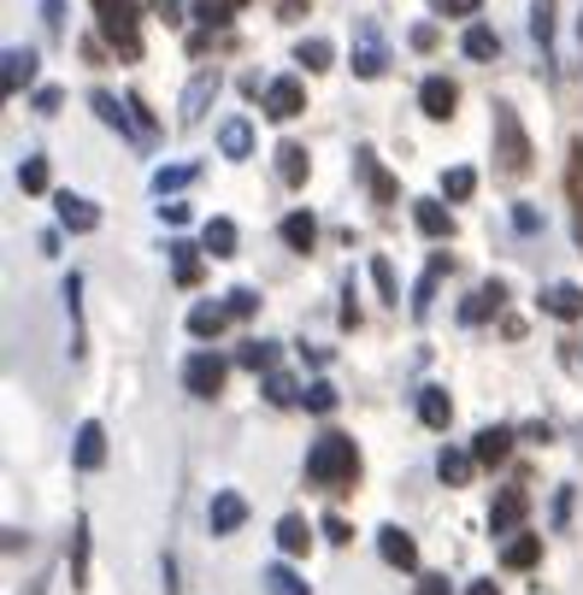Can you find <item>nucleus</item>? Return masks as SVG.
Wrapping results in <instances>:
<instances>
[{"label": "nucleus", "instance_id": "nucleus-1", "mask_svg": "<svg viewBox=\"0 0 583 595\" xmlns=\"http://www.w3.org/2000/svg\"><path fill=\"white\" fill-rule=\"evenodd\" d=\"M306 478H313L319 489H342V484H354L359 478V448H354V436H342V431H324L313 448H306Z\"/></svg>", "mask_w": 583, "mask_h": 595}, {"label": "nucleus", "instance_id": "nucleus-2", "mask_svg": "<svg viewBox=\"0 0 583 595\" xmlns=\"http://www.w3.org/2000/svg\"><path fill=\"white\" fill-rule=\"evenodd\" d=\"M495 160H501V177H525L530 172V136H525L512 107H495Z\"/></svg>", "mask_w": 583, "mask_h": 595}, {"label": "nucleus", "instance_id": "nucleus-3", "mask_svg": "<svg viewBox=\"0 0 583 595\" xmlns=\"http://www.w3.org/2000/svg\"><path fill=\"white\" fill-rule=\"evenodd\" d=\"M95 24L125 60L142 54V30H136V0H95Z\"/></svg>", "mask_w": 583, "mask_h": 595}, {"label": "nucleus", "instance_id": "nucleus-4", "mask_svg": "<svg viewBox=\"0 0 583 595\" xmlns=\"http://www.w3.org/2000/svg\"><path fill=\"white\" fill-rule=\"evenodd\" d=\"M389 72V47H384V30H377L371 19L354 24V77H384Z\"/></svg>", "mask_w": 583, "mask_h": 595}, {"label": "nucleus", "instance_id": "nucleus-5", "mask_svg": "<svg viewBox=\"0 0 583 595\" xmlns=\"http://www.w3.org/2000/svg\"><path fill=\"white\" fill-rule=\"evenodd\" d=\"M225 360H218L213 348H201V354H188V366H183V383H188V396H201V401H213L218 389H225Z\"/></svg>", "mask_w": 583, "mask_h": 595}, {"label": "nucleus", "instance_id": "nucleus-6", "mask_svg": "<svg viewBox=\"0 0 583 595\" xmlns=\"http://www.w3.org/2000/svg\"><path fill=\"white\" fill-rule=\"evenodd\" d=\"M207 524H213V537H230V531H242L248 524V501L236 496V489H218L213 507H207Z\"/></svg>", "mask_w": 583, "mask_h": 595}, {"label": "nucleus", "instance_id": "nucleus-7", "mask_svg": "<svg viewBox=\"0 0 583 595\" xmlns=\"http://www.w3.org/2000/svg\"><path fill=\"white\" fill-rule=\"evenodd\" d=\"M306 107V95H301V83L295 77H278V83H266V118H278V125H289V118H301Z\"/></svg>", "mask_w": 583, "mask_h": 595}, {"label": "nucleus", "instance_id": "nucleus-8", "mask_svg": "<svg viewBox=\"0 0 583 595\" xmlns=\"http://www.w3.org/2000/svg\"><path fill=\"white\" fill-rule=\"evenodd\" d=\"M0 65H7V72H0V89H7V95H19V89H30V83H36V47H7V60H0Z\"/></svg>", "mask_w": 583, "mask_h": 595}, {"label": "nucleus", "instance_id": "nucleus-9", "mask_svg": "<svg viewBox=\"0 0 583 595\" xmlns=\"http://www.w3.org/2000/svg\"><path fill=\"white\" fill-rule=\"evenodd\" d=\"M377 554L389 560V566H401V572H413L419 566V542L401 531V524H384V531H377Z\"/></svg>", "mask_w": 583, "mask_h": 595}, {"label": "nucleus", "instance_id": "nucleus-10", "mask_svg": "<svg viewBox=\"0 0 583 595\" xmlns=\"http://www.w3.org/2000/svg\"><path fill=\"white\" fill-rule=\"evenodd\" d=\"M54 207H60V225L72 230V236H89L100 225V207H95V201H83V195H72V190L54 195Z\"/></svg>", "mask_w": 583, "mask_h": 595}, {"label": "nucleus", "instance_id": "nucleus-11", "mask_svg": "<svg viewBox=\"0 0 583 595\" xmlns=\"http://www.w3.org/2000/svg\"><path fill=\"white\" fill-rule=\"evenodd\" d=\"M354 172L366 177V190H371V201H377V207H389V201L401 195V190H396V177H389L384 165H377V154H371V148H359V154H354Z\"/></svg>", "mask_w": 583, "mask_h": 595}, {"label": "nucleus", "instance_id": "nucleus-12", "mask_svg": "<svg viewBox=\"0 0 583 595\" xmlns=\"http://www.w3.org/2000/svg\"><path fill=\"white\" fill-rule=\"evenodd\" d=\"M525 513H530V496H525V489H501V496H495V507H489V531H495V537L519 531Z\"/></svg>", "mask_w": 583, "mask_h": 595}, {"label": "nucleus", "instance_id": "nucleus-13", "mask_svg": "<svg viewBox=\"0 0 583 595\" xmlns=\"http://www.w3.org/2000/svg\"><path fill=\"white\" fill-rule=\"evenodd\" d=\"M213 95H218V72L207 65V72L188 83V95H183V125H201V118H207V107H213Z\"/></svg>", "mask_w": 583, "mask_h": 595}, {"label": "nucleus", "instance_id": "nucleus-14", "mask_svg": "<svg viewBox=\"0 0 583 595\" xmlns=\"http://www.w3.org/2000/svg\"><path fill=\"white\" fill-rule=\"evenodd\" d=\"M454 100H460V89H454L449 77H424V89H419L424 118H454Z\"/></svg>", "mask_w": 583, "mask_h": 595}, {"label": "nucleus", "instance_id": "nucleus-15", "mask_svg": "<svg viewBox=\"0 0 583 595\" xmlns=\"http://www.w3.org/2000/svg\"><path fill=\"white\" fill-rule=\"evenodd\" d=\"M507 448H512V431H507V424H484V431H477V442H472L477 466H501Z\"/></svg>", "mask_w": 583, "mask_h": 595}, {"label": "nucleus", "instance_id": "nucleus-16", "mask_svg": "<svg viewBox=\"0 0 583 595\" xmlns=\"http://www.w3.org/2000/svg\"><path fill=\"white\" fill-rule=\"evenodd\" d=\"M542 313H554V318H583V289H577V283L542 289Z\"/></svg>", "mask_w": 583, "mask_h": 595}, {"label": "nucleus", "instance_id": "nucleus-17", "mask_svg": "<svg viewBox=\"0 0 583 595\" xmlns=\"http://www.w3.org/2000/svg\"><path fill=\"white\" fill-rule=\"evenodd\" d=\"M100 461H107V431L89 419V424H77V466L83 472H95Z\"/></svg>", "mask_w": 583, "mask_h": 595}, {"label": "nucleus", "instance_id": "nucleus-18", "mask_svg": "<svg viewBox=\"0 0 583 595\" xmlns=\"http://www.w3.org/2000/svg\"><path fill=\"white\" fill-rule=\"evenodd\" d=\"M419 419L431 424V431H449V419H454L449 389H419Z\"/></svg>", "mask_w": 583, "mask_h": 595}, {"label": "nucleus", "instance_id": "nucleus-19", "mask_svg": "<svg viewBox=\"0 0 583 595\" xmlns=\"http://www.w3.org/2000/svg\"><path fill=\"white\" fill-rule=\"evenodd\" d=\"M501 301H507V289H501V283H484L477 295H466V307H460V318H466V325H484V318H489L495 307H501Z\"/></svg>", "mask_w": 583, "mask_h": 595}, {"label": "nucleus", "instance_id": "nucleus-20", "mask_svg": "<svg viewBox=\"0 0 583 595\" xmlns=\"http://www.w3.org/2000/svg\"><path fill=\"white\" fill-rule=\"evenodd\" d=\"M218 148H225V160H248L253 154V125L248 118H230V125L218 130Z\"/></svg>", "mask_w": 583, "mask_h": 595}, {"label": "nucleus", "instance_id": "nucleus-21", "mask_svg": "<svg viewBox=\"0 0 583 595\" xmlns=\"http://www.w3.org/2000/svg\"><path fill=\"white\" fill-rule=\"evenodd\" d=\"M413 225H419L424 236H436V242H442V236L454 230V218H449V207H442V201H413Z\"/></svg>", "mask_w": 583, "mask_h": 595}, {"label": "nucleus", "instance_id": "nucleus-22", "mask_svg": "<svg viewBox=\"0 0 583 595\" xmlns=\"http://www.w3.org/2000/svg\"><path fill=\"white\" fill-rule=\"evenodd\" d=\"M542 560V537H512L507 549H501V566L507 572H530Z\"/></svg>", "mask_w": 583, "mask_h": 595}, {"label": "nucleus", "instance_id": "nucleus-23", "mask_svg": "<svg viewBox=\"0 0 583 595\" xmlns=\"http://www.w3.org/2000/svg\"><path fill=\"white\" fill-rule=\"evenodd\" d=\"M89 107L100 112V125H107V130H118V136H130V130H136V118H130V107H118V100H112L107 89H95V95H89Z\"/></svg>", "mask_w": 583, "mask_h": 595}, {"label": "nucleus", "instance_id": "nucleus-24", "mask_svg": "<svg viewBox=\"0 0 583 595\" xmlns=\"http://www.w3.org/2000/svg\"><path fill=\"white\" fill-rule=\"evenodd\" d=\"M230 325V307H213V301H201L195 313H188V336H201V343H207V336H218Z\"/></svg>", "mask_w": 583, "mask_h": 595}, {"label": "nucleus", "instance_id": "nucleus-25", "mask_svg": "<svg viewBox=\"0 0 583 595\" xmlns=\"http://www.w3.org/2000/svg\"><path fill=\"white\" fill-rule=\"evenodd\" d=\"M171 271H177L183 289H195L201 283V248L195 242H171Z\"/></svg>", "mask_w": 583, "mask_h": 595}, {"label": "nucleus", "instance_id": "nucleus-26", "mask_svg": "<svg viewBox=\"0 0 583 595\" xmlns=\"http://www.w3.org/2000/svg\"><path fill=\"white\" fill-rule=\"evenodd\" d=\"M278 177L289 183V190H301V183H306V148L301 142H283L278 148Z\"/></svg>", "mask_w": 583, "mask_h": 595}, {"label": "nucleus", "instance_id": "nucleus-27", "mask_svg": "<svg viewBox=\"0 0 583 595\" xmlns=\"http://www.w3.org/2000/svg\"><path fill=\"white\" fill-rule=\"evenodd\" d=\"M472 466H477V454H466V448H442V454H436L442 484H466V478H472Z\"/></svg>", "mask_w": 583, "mask_h": 595}, {"label": "nucleus", "instance_id": "nucleus-28", "mask_svg": "<svg viewBox=\"0 0 583 595\" xmlns=\"http://www.w3.org/2000/svg\"><path fill=\"white\" fill-rule=\"evenodd\" d=\"M306 542H313L306 519H301V513H283V519H278V549H283V554H306Z\"/></svg>", "mask_w": 583, "mask_h": 595}, {"label": "nucleus", "instance_id": "nucleus-29", "mask_svg": "<svg viewBox=\"0 0 583 595\" xmlns=\"http://www.w3.org/2000/svg\"><path fill=\"white\" fill-rule=\"evenodd\" d=\"M283 242L295 248V253H306V248H313V242H319V225H313V213H289V218H283Z\"/></svg>", "mask_w": 583, "mask_h": 595}, {"label": "nucleus", "instance_id": "nucleus-30", "mask_svg": "<svg viewBox=\"0 0 583 595\" xmlns=\"http://www.w3.org/2000/svg\"><path fill=\"white\" fill-rule=\"evenodd\" d=\"M201 248H207L213 260H225V253H236V225H230V218H213V225L201 230Z\"/></svg>", "mask_w": 583, "mask_h": 595}, {"label": "nucleus", "instance_id": "nucleus-31", "mask_svg": "<svg viewBox=\"0 0 583 595\" xmlns=\"http://www.w3.org/2000/svg\"><path fill=\"white\" fill-rule=\"evenodd\" d=\"M460 47H466V60H495V54H501V36H495L489 24H472Z\"/></svg>", "mask_w": 583, "mask_h": 595}, {"label": "nucleus", "instance_id": "nucleus-32", "mask_svg": "<svg viewBox=\"0 0 583 595\" xmlns=\"http://www.w3.org/2000/svg\"><path fill=\"white\" fill-rule=\"evenodd\" d=\"M188 183H195V165H160V172H153V195H177V190H188Z\"/></svg>", "mask_w": 583, "mask_h": 595}, {"label": "nucleus", "instance_id": "nucleus-33", "mask_svg": "<svg viewBox=\"0 0 583 595\" xmlns=\"http://www.w3.org/2000/svg\"><path fill=\"white\" fill-rule=\"evenodd\" d=\"M331 60H336V47L324 42V36H306V42L295 47V65H306V72H324Z\"/></svg>", "mask_w": 583, "mask_h": 595}, {"label": "nucleus", "instance_id": "nucleus-34", "mask_svg": "<svg viewBox=\"0 0 583 595\" xmlns=\"http://www.w3.org/2000/svg\"><path fill=\"white\" fill-rule=\"evenodd\" d=\"M371 283H377V295H384L389 307H401V283H396V266H389L384 253H377V260H371Z\"/></svg>", "mask_w": 583, "mask_h": 595}, {"label": "nucleus", "instance_id": "nucleus-35", "mask_svg": "<svg viewBox=\"0 0 583 595\" xmlns=\"http://www.w3.org/2000/svg\"><path fill=\"white\" fill-rule=\"evenodd\" d=\"M442 271H449V260L436 253V260H431V271H424V278H419V289H413V313H419V318L431 313V295H436V278H442Z\"/></svg>", "mask_w": 583, "mask_h": 595}, {"label": "nucleus", "instance_id": "nucleus-36", "mask_svg": "<svg viewBox=\"0 0 583 595\" xmlns=\"http://www.w3.org/2000/svg\"><path fill=\"white\" fill-rule=\"evenodd\" d=\"M266 401H271V407H295V401H306V396L295 389V378H283V371H266Z\"/></svg>", "mask_w": 583, "mask_h": 595}, {"label": "nucleus", "instance_id": "nucleus-37", "mask_svg": "<svg viewBox=\"0 0 583 595\" xmlns=\"http://www.w3.org/2000/svg\"><path fill=\"white\" fill-rule=\"evenodd\" d=\"M530 36H537L542 47L554 42V0H530Z\"/></svg>", "mask_w": 583, "mask_h": 595}, {"label": "nucleus", "instance_id": "nucleus-38", "mask_svg": "<svg viewBox=\"0 0 583 595\" xmlns=\"http://www.w3.org/2000/svg\"><path fill=\"white\" fill-rule=\"evenodd\" d=\"M248 371H271L278 366V343H242V354H236Z\"/></svg>", "mask_w": 583, "mask_h": 595}, {"label": "nucleus", "instance_id": "nucleus-39", "mask_svg": "<svg viewBox=\"0 0 583 595\" xmlns=\"http://www.w3.org/2000/svg\"><path fill=\"white\" fill-rule=\"evenodd\" d=\"M19 190H24V195H42V190H47V160H42V154H30V160L19 165Z\"/></svg>", "mask_w": 583, "mask_h": 595}, {"label": "nucleus", "instance_id": "nucleus-40", "mask_svg": "<svg viewBox=\"0 0 583 595\" xmlns=\"http://www.w3.org/2000/svg\"><path fill=\"white\" fill-rule=\"evenodd\" d=\"M266 589H271V595H313L289 566H266Z\"/></svg>", "mask_w": 583, "mask_h": 595}, {"label": "nucleus", "instance_id": "nucleus-41", "mask_svg": "<svg viewBox=\"0 0 583 595\" xmlns=\"http://www.w3.org/2000/svg\"><path fill=\"white\" fill-rule=\"evenodd\" d=\"M477 190V172H466V165H454V172H442V195L449 201H466Z\"/></svg>", "mask_w": 583, "mask_h": 595}, {"label": "nucleus", "instance_id": "nucleus-42", "mask_svg": "<svg viewBox=\"0 0 583 595\" xmlns=\"http://www.w3.org/2000/svg\"><path fill=\"white\" fill-rule=\"evenodd\" d=\"M230 12H236L230 0H195V19L207 24V30H225V24H230Z\"/></svg>", "mask_w": 583, "mask_h": 595}, {"label": "nucleus", "instance_id": "nucleus-43", "mask_svg": "<svg viewBox=\"0 0 583 595\" xmlns=\"http://www.w3.org/2000/svg\"><path fill=\"white\" fill-rule=\"evenodd\" d=\"M89 577V519L77 524V549H72V584H83Z\"/></svg>", "mask_w": 583, "mask_h": 595}, {"label": "nucleus", "instance_id": "nucleus-44", "mask_svg": "<svg viewBox=\"0 0 583 595\" xmlns=\"http://www.w3.org/2000/svg\"><path fill=\"white\" fill-rule=\"evenodd\" d=\"M225 307H230V318H253V313H260V295H253V289H230Z\"/></svg>", "mask_w": 583, "mask_h": 595}, {"label": "nucleus", "instance_id": "nucleus-45", "mask_svg": "<svg viewBox=\"0 0 583 595\" xmlns=\"http://www.w3.org/2000/svg\"><path fill=\"white\" fill-rule=\"evenodd\" d=\"M306 407H313V413H331V407H336V389L324 383V378H319V383H306Z\"/></svg>", "mask_w": 583, "mask_h": 595}, {"label": "nucleus", "instance_id": "nucleus-46", "mask_svg": "<svg viewBox=\"0 0 583 595\" xmlns=\"http://www.w3.org/2000/svg\"><path fill=\"white\" fill-rule=\"evenodd\" d=\"M431 7L442 12V19H472V12L484 7V0H431Z\"/></svg>", "mask_w": 583, "mask_h": 595}, {"label": "nucleus", "instance_id": "nucleus-47", "mask_svg": "<svg viewBox=\"0 0 583 595\" xmlns=\"http://www.w3.org/2000/svg\"><path fill=\"white\" fill-rule=\"evenodd\" d=\"M319 531H324V542H354L348 519H336V513H324V524H319Z\"/></svg>", "mask_w": 583, "mask_h": 595}, {"label": "nucleus", "instance_id": "nucleus-48", "mask_svg": "<svg viewBox=\"0 0 583 595\" xmlns=\"http://www.w3.org/2000/svg\"><path fill=\"white\" fill-rule=\"evenodd\" d=\"M125 107L136 112V136H153V118H148V107H142V95H130Z\"/></svg>", "mask_w": 583, "mask_h": 595}, {"label": "nucleus", "instance_id": "nucleus-49", "mask_svg": "<svg viewBox=\"0 0 583 595\" xmlns=\"http://www.w3.org/2000/svg\"><path fill=\"white\" fill-rule=\"evenodd\" d=\"M512 225H519L525 236H537V230H542V218H537V207H512Z\"/></svg>", "mask_w": 583, "mask_h": 595}, {"label": "nucleus", "instance_id": "nucleus-50", "mask_svg": "<svg viewBox=\"0 0 583 595\" xmlns=\"http://www.w3.org/2000/svg\"><path fill=\"white\" fill-rule=\"evenodd\" d=\"M42 24L47 30H65V0H42Z\"/></svg>", "mask_w": 583, "mask_h": 595}, {"label": "nucleus", "instance_id": "nucleus-51", "mask_svg": "<svg viewBox=\"0 0 583 595\" xmlns=\"http://www.w3.org/2000/svg\"><path fill=\"white\" fill-rule=\"evenodd\" d=\"M413 47H419V54H431V47H436V24H419L413 30Z\"/></svg>", "mask_w": 583, "mask_h": 595}, {"label": "nucleus", "instance_id": "nucleus-52", "mask_svg": "<svg viewBox=\"0 0 583 595\" xmlns=\"http://www.w3.org/2000/svg\"><path fill=\"white\" fill-rule=\"evenodd\" d=\"M160 218H165V225H188V207H183V201H165Z\"/></svg>", "mask_w": 583, "mask_h": 595}, {"label": "nucleus", "instance_id": "nucleus-53", "mask_svg": "<svg viewBox=\"0 0 583 595\" xmlns=\"http://www.w3.org/2000/svg\"><path fill=\"white\" fill-rule=\"evenodd\" d=\"M60 100H65L60 89H36V112H60Z\"/></svg>", "mask_w": 583, "mask_h": 595}, {"label": "nucleus", "instance_id": "nucleus-54", "mask_svg": "<svg viewBox=\"0 0 583 595\" xmlns=\"http://www.w3.org/2000/svg\"><path fill=\"white\" fill-rule=\"evenodd\" d=\"M419 595H449V577H419Z\"/></svg>", "mask_w": 583, "mask_h": 595}, {"label": "nucleus", "instance_id": "nucleus-55", "mask_svg": "<svg viewBox=\"0 0 583 595\" xmlns=\"http://www.w3.org/2000/svg\"><path fill=\"white\" fill-rule=\"evenodd\" d=\"M565 513H572V489H560V496H554V524H565Z\"/></svg>", "mask_w": 583, "mask_h": 595}, {"label": "nucleus", "instance_id": "nucleus-56", "mask_svg": "<svg viewBox=\"0 0 583 595\" xmlns=\"http://www.w3.org/2000/svg\"><path fill=\"white\" fill-rule=\"evenodd\" d=\"M153 12H165L171 24H177V12H183V0H153Z\"/></svg>", "mask_w": 583, "mask_h": 595}, {"label": "nucleus", "instance_id": "nucleus-57", "mask_svg": "<svg viewBox=\"0 0 583 595\" xmlns=\"http://www.w3.org/2000/svg\"><path fill=\"white\" fill-rule=\"evenodd\" d=\"M466 595H501V589H495V584H489V577H484V584H472Z\"/></svg>", "mask_w": 583, "mask_h": 595}, {"label": "nucleus", "instance_id": "nucleus-58", "mask_svg": "<svg viewBox=\"0 0 583 595\" xmlns=\"http://www.w3.org/2000/svg\"><path fill=\"white\" fill-rule=\"evenodd\" d=\"M230 7H248V0H230Z\"/></svg>", "mask_w": 583, "mask_h": 595}, {"label": "nucleus", "instance_id": "nucleus-59", "mask_svg": "<svg viewBox=\"0 0 583 595\" xmlns=\"http://www.w3.org/2000/svg\"><path fill=\"white\" fill-rule=\"evenodd\" d=\"M577 36H583V19H577Z\"/></svg>", "mask_w": 583, "mask_h": 595}]
</instances>
